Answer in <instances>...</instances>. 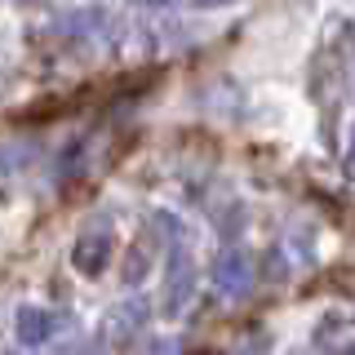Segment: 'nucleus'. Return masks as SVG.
<instances>
[{
    "label": "nucleus",
    "instance_id": "nucleus-7",
    "mask_svg": "<svg viewBox=\"0 0 355 355\" xmlns=\"http://www.w3.org/2000/svg\"><path fill=\"white\" fill-rule=\"evenodd\" d=\"M155 227H160L164 236H178V231H182V222H178L173 214H155Z\"/></svg>",
    "mask_w": 355,
    "mask_h": 355
},
{
    "label": "nucleus",
    "instance_id": "nucleus-9",
    "mask_svg": "<svg viewBox=\"0 0 355 355\" xmlns=\"http://www.w3.org/2000/svg\"><path fill=\"white\" fill-rule=\"evenodd\" d=\"M142 5H173V0H142Z\"/></svg>",
    "mask_w": 355,
    "mask_h": 355
},
{
    "label": "nucleus",
    "instance_id": "nucleus-3",
    "mask_svg": "<svg viewBox=\"0 0 355 355\" xmlns=\"http://www.w3.org/2000/svg\"><path fill=\"white\" fill-rule=\"evenodd\" d=\"M107 258H111V236L107 231H85L80 240H76V249H71V266L80 275H103V266H107Z\"/></svg>",
    "mask_w": 355,
    "mask_h": 355
},
{
    "label": "nucleus",
    "instance_id": "nucleus-4",
    "mask_svg": "<svg viewBox=\"0 0 355 355\" xmlns=\"http://www.w3.org/2000/svg\"><path fill=\"white\" fill-rule=\"evenodd\" d=\"M18 342L22 347H44V342L58 333V315H53L49 306H18Z\"/></svg>",
    "mask_w": 355,
    "mask_h": 355
},
{
    "label": "nucleus",
    "instance_id": "nucleus-10",
    "mask_svg": "<svg viewBox=\"0 0 355 355\" xmlns=\"http://www.w3.org/2000/svg\"><path fill=\"white\" fill-rule=\"evenodd\" d=\"M200 5H222V0H200Z\"/></svg>",
    "mask_w": 355,
    "mask_h": 355
},
{
    "label": "nucleus",
    "instance_id": "nucleus-5",
    "mask_svg": "<svg viewBox=\"0 0 355 355\" xmlns=\"http://www.w3.org/2000/svg\"><path fill=\"white\" fill-rule=\"evenodd\" d=\"M147 275V258H142L138 249H133V258H129V266H125V284H133V280H142Z\"/></svg>",
    "mask_w": 355,
    "mask_h": 355
},
{
    "label": "nucleus",
    "instance_id": "nucleus-11",
    "mask_svg": "<svg viewBox=\"0 0 355 355\" xmlns=\"http://www.w3.org/2000/svg\"><path fill=\"white\" fill-rule=\"evenodd\" d=\"M351 151H355V133H351Z\"/></svg>",
    "mask_w": 355,
    "mask_h": 355
},
{
    "label": "nucleus",
    "instance_id": "nucleus-6",
    "mask_svg": "<svg viewBox=\"0 0 355 355\" xmlns=\"http://www.w3.org/2000/svg\"><path fill=\"white\" fill-rule=\"evenodd\" d=\"M266 280H284V258H280V249H271V258H266Z\"/></svg>",
    "mask_w": 355,
    "mask_h": 355
},
{
    "label": "nucleus",
    "instance_id": "nucleus-8",
    "mask_svg": "<svg viewBox=\"0 0 355 355\" xmlns=\"http://www.w3.org/2000/svg\"><path fill=\"white\" fill-rule=\"evenodd\" d=\"M155 355H182V347H178V342H155Z\"/></svg>",
    "mask_w": 355,
    "mask_h": 355
},
{
    "label": "nucleus",
    "instance_id": "nucleus-1",
    "mask_svg": "<svg viewBox=\"0 0 355 355\" xmlns=\"http://www.w3.org/2000/svg\"><path fill=\"white\" fill-rule=\"evenodd\" d=\"M214 284L227 297H244L253 288V262L244 249H222L214 258Z\"/></svg>",
    "mask_w": 355,
    "mask_h": 355
},
{
    "label": "nucleus",
    "instance_id": "nucleus-2",
    "mask_svg": "<svg viewBox=\"0 0 355 355\" xmlns=\"http://www.w3.org/2000/svg\"><path fill=\"white\" fill-rule=\"evenodd\" d=\"M196 293V262L187 249L169 253V288H164V315H178Z\"/></svg>",
    "mask_w": 355,
    "mask_h": 355
}]
</instances>
